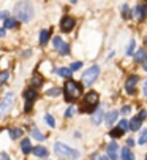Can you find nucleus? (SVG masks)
I'll return each mask as SVG.
<instances>
[{"instance_id": "412c9836", "label": "nucleus", "mask_w": 147, "mask_h": 160, "mask_svg": "<svg viewBox=\"0 0 147 160\" xmlns=\"http://www.w3.org/2000/svg\"><path fill=\"white\" fill-rule=\"evenodd\" d=\"M124 133H125V130L122 128V127H119V125L109 132V135L112 136V138H120V136H124Z\"/></svg>"}, {"instance_id": "5701e85b", "label": "nucleus", "mask_w": 147, "mask_h": 160, "mask_svg": "<svg viewBox=\"0 0 147 160\" xmlns=\"http://www.w3.org/2000/svg\"><path fill=\"white\" fill-rule=\"evenodd\" d=\"M3 26L5 29H14L17 26V19H13V18H5L3 21Z\"/></svg>"}, {"instance_id": "72a5a7b5", "label": "nucleus", "mask_w": 147, "mask_h": 160, "mask_svg": "<svg viewBox=\"0 0 147 160\" xmlns=\"http://www.w3.org/2000/svg\"><path fill=\"white\" fill-rule=\"evenodd\" d=\"M81 67H82V62H73L70 68H71V70H73V72H75V70H79V68H81Z\"/></svg>"}, {"instance_id": "cd10ccee", "label": "nucleus", "mask_w": 147, "mask_h": 160, "mask_svg": "<svg viewBox=\"0 0 147 160\" xmlns=\"http://www.w3.org/2000/svg\"><path fill=\"white\" fill-rule=\"evenodd\" d=\"M44 121H46V124L51 127V128L56 127V121H54V118L51 116V114H46V116H44Z\"/></svg>"}, {"instance_id": "a19ab883", "label": "nucleus", "mask_w": 147, "mask_h": 160, "mask_svg": "<svg viewBox=\"0 0 147 160\" xmlns=\"http://www.w3.org/2000/svg\"><path fill=\"white\" fill-rule=\"evenodd\" d=\"M5 37V29H0V38Z\"/></svg>"}, {"instance_id": "49530a36", "label": "nucleus", "mask_w": 147, "mask_h": 160, "mask_svg": "<svg viewBox=\"0 0 147 160\" xmlns=\"http://www.w3.org/2000/svg\"><path fill=\"white\" fill-rule=\"evenodd\" d=\"M145 158H147V155H145Z\"/></svg>"}, {"instance_id": "7c9ffc66", "label": "nucleus", "mask_w": 147, "mask_h": 160, "mask_svg": "<svg viewBox=\"0 0 147 160\" xmlns=\"http://www.w3.org/2000/svg\"><path fill=\"white\" fill-rule=\"evenodd\" d=\"M60 92H62V90H60L59 87H56V89H49V90H47L46 94H47L49 97H54V95H59Z\"/></svg>"}, {"instance_id": "6ab92c4d", "label": "nucleus", "mask_w": 147, "mask_h": 160, "mask_svg": "<svg viewBox=\"0 0 147 160\" xmlns=\"http://www.w3.org/2000/svg\"><path fill=\"white\" fill-rule=\"evenodd\" d=\"M49 37H51V30H41V33H40V44L41 46H44V44L49 41Z\"/></svg>"}, {"instance_id": "1a4fd4ad", "label": "nucleus", "mask_w": 147, "mask_h": 160, "mask_svg": "<svg viewBox=\"0 0 147 160\" xmlns=\"http://www.w3.org/2000/svg\"><path fill=\"white\" fill-rule=\"evenodd\" d=\"M13 102H14L13 94H8V95L3 98L2 105H0V114H7V112H8V109L13 106Z\"/></svg>"}, {"instance_id": "c03bdc74", "label": "nucleus", "mask_w": 147, "mask_h": 160, "mask_svg": "<svg viewBox=\"0 0 147 160\" xmlns=\"http://www.w3.org/2000/svg\"><path fill=\"white\" fill-rule=\"evenodd\" d=\"M144 43H145V44H147V37H145V40H144Z\"/></svg>"}, {"instance_id": "f704fd0d", "label": "nucleus", "mask_w": 147, "mask_h": 160, "mask_svg": "<svg viewBox=\"0 0 147 160\" xmlns=\"http://www.w3.org/2000/svg\"><path fill=\"white\" fill-rule=\"evenodd\" d=\"M75 111H76L75 108H73V106H70V108H68V109L65 111V118H71L73 114H75Z\"/></svg>"}, {"instance_id": "4c0bfd02", "label": "nucleus", "mask_w": 147, "mask_h": 160, "mask_svg": "<svg viewBox=\"0 0 147 160\" xmlns=\"http://www.w3.org/2000/svg\"><path fill=\"white\" fill-rule=\"evenodd\" d=\"M5 18H8V13L7 11H2V13H0V19H5Z\"/></svg>"}, {"instance_id": "a18cd8bd", "label": "nucleus", "mask_w": 147, "mask_h": 160, "mask_svg": "<svg viewBox=\"0 0 147 160\" xmlns=\"http://www.w3.org/2000/svg\"><path fill=\"white\" fill-rule=\"evenodd\" d=\"M145 62H147V57H145Z\"/></svg>"}, {"instance_id": "6e6552de", "label": "nucleus", "mask_w": 147, "mask_h": 160, "mask_svg": "<svg viewBox=\"0 0 147 160\" xmlns=\"http://www.w3.org/2000/svg\"><path fill=\"white\" fill-rule=\"evenodd\" d=\"M75 24H76V21L73 19L71 16H65V18H62V21H60V29H62V32L68 33V32L73 30Z\"/></svg>"}, {"instance_id": "393cba45", "label": "nucleus", "mask_w": 147, "mask_h": 160, "mask_svg": "<svg viewBox=\"0 0 147 160\" xmlns=\"http://www.w3.org/2000/svg\"><path fill=\"white\" fill-rule=\"evenodd\" d=\"M10 136H11V140H17L22 136V128H10Z\"/></svg>"}, {"instance_id": "423d86ee", "label": "nucleus", "mask_w": 147, "mask_h": 160, "mask_svg": "<svg viewBox=\"0 0 147 160\" xmlns=\"http://www.w3.org/2000/svg\"><path fill=\"white\" fill-rule=\"evenodd\" d=\"M24 98H26V106H24V111L29 112L32 109V103L38 98V94H37V90L32 87V89H27L26 92H24Z\"/></svg>"}, {"instance_id": "79ce46f5", "label": "nucleus", "mask_w": 147, "mask_h": 160, "mask_svg": "<svg viewBox=\"0 0 147 160\" xmlns=\"http://www.w3.org/2000/svg\"><path fill=\"white\" fill-rule=\"evenodd\" d=\"M144 70H145V72H147V62H145V63H144Z\"/></svg>"}, {"instance_id": "2f4dec72", "label": "nucleus", "mask_w": 147, "mask_h": 160, "mask_svg": "<svg viewBox=\"0 0 147 160\" xmlns=\"http://www.w3.org/2000/svg\"><path fill=\"white\" fill-rule=\"evenodd\" d=\"M119 127H122V128H124V130L127 132V130L130 128V122H128V121H125V119H122V121L119 122Z\"/></svg>"}, {"instance_id": "f3484780", "label": "nucleus", "mask_w": 147, "mask_h": 160, "mask_svg": "<svg viewBox=\"0 0 147 160\" xmlns=\"http://www.w3.org/2000/svg\"><path fill=\"white\" fill-rule=\"evenodd\" d=\"M56 73H57L59 76H62V78H71L73 70H71V68H63V67H60V68H57V70H56Z\"/></svg>"}, {"instance_id": "e433bc0d", "label": "nucleus", "mask_w": 147, "mask_h": 160, "mask_svg": "<svg viewBox=\"0 0 147 160\" xmlns=\"http://www.w3.org/2000/svg\"><path fill=\"white\" fill-rule=\"evenodd\" d=\"M138 118H141V119L144 121V119L147 118V111H145V109H141V112L138 114Z\"/></svg>"}, {"instance_id": "9b49d317", "label": "nucleus", "mask_w": 147, "mask_h": 160, "mask_svg": "<svg viewBox=\"0 0 147 160\" xmlns=\"http://www.w3.org/2000/svg\"><path fill=\"white\" fill-rule=\"evenodd\" d=\"M133 14L135 18H138L139 21H144L145 19V14H147V8L144 5H138L135 10H133Z\"/></svg>"}, {"instance_id": "20e7f679", "label": "nucleus", "mask_w": 147, "mask_h": 160, "mask_svg": "<svg viewBox=\"0 0 147 160\" xmlns=\"http://www.w3.org/2000/svg\"><path fill=\"white\" fill-rule=\"evenodd\" d=\"M54 151L57 155H63V157H68V158H78L79 157V152L75 151L73 148L63 144V143H56L54 144Z\"/></svg>"}, {"instance_id": "a211bd4d", "label": "nucleus", "mask_w": 147, "mask_h": 160, "mask_svg": "<svg viewBox=\"0 0 147 160\" xmlns=\"http://www.w3.org/2000/svg\"><path fill=\"white\" fill-rule=\"evenodd\" d=\"M117 118H119V112H117V111H109V112L106 114V124H108V127L112 125V124L117 121Z\"/></svg>"}, {"instance_id": "7ed1b4c3", "label": "nucleus", "mask_w": 147, "mask_h": 160, "mask_svg": "<svg viewBox=\"0 0 147 160\" xmlns=\"http://www.w3.org/2000/svg\"><path fill=\"white\" fill-rule=\"evenodd\" d=\"M96 105H98V94L96 92H87L86 97H84V103L81 106V112H93L96 109Z\"/></svg>"}, {"instance_id": "4be33fe9", "label": "nucleus", "mask_w": 147, "mask_h": 160, "mask_svg": "<svg viewBox=\"0 0 147 160\" xmlns=\"http://www.w3.org/2000/svg\"><path fill=\"white\" fill-rule=\"evenodd\" d=\"M145 57H147V52L144 51V49H139L136 54H133V59H135V62H144L145 60Z\"/></svg>"}, {"instance_id": "a878e982", "label": "nucleus", "mask_w": 147, "mask_h": 160, "mask_svg": "<svg viewBox=\"0 0 147 160\" xmlns=\"http://www.w3.org/2000/svg\"><path fill=\"white\" fill-rule=\"evenodd\" d=\"M32 84H33L35 89H37V87H41V86H43V78H41L40 75H33V78H32Z\"/></svg>"}, {"instance_id": "4468645a", "label": "nucleus", "mask_w": 147, "mask_h": 160, "mask_svg": "<svg viewBox=\"0 0 147 160\" xmlns=\"http://www.w3.org/2000/svg\"><path fill=\"white\" fill-rule=\"evenodd\" d=\"M119 157H120V158H125V160H133V158H135V154L131 152L130 148H122Z\"/></svg>"}, {"instance_id": "f257e3e1", "label": "nucleus", "mask_w": 147, "mask_h": 160, "mask_svg": "<svg viewBox=\"0 0 147 160\" xmlns=\"http://www.w3.org/2000/svg\"><path fill=\"white\" fill-rule=\"evenodd\" d=\"M14 14L17 18V21L21 22H30L35 11H33V5L30 2H26V0H22V2H17L14 5Z\"/></svg>"}, {"instance_id": "ddd939ff", "label": "nucleus", "mask_w": 147, "mask_h": 160, "mask_svg": "<svg viewBox=\"0 0 147 160\" xmlns=\"http://www.w3.org/2000/svg\"><path fill=\"white\" fill-rule=\"evenodd\" d=\"M101 121H103V109L98 108V109H95L93 114H92V124H93V125H98V124H101Z\"/></svg>"}, {"instance_id": "c756f323", "label": "nucleus", "mask_w": 147, "mask_h": 160, "mask_svg": "<svg viewBox=\"0 0 147 160\" xmlns=\"http://www.w3.org/2000/svg\"><path fill=\"white\" fill-rule=\"evenodd\" d=\"M122 18L124 19H128L130 18V8H128V5H122Z\"/></svg>"}, {"instance_id": "9d476101", "label": "nucleus", "mask_w": 147, "mask_h": 160, "mask_svg": "<svg viewBox=\"0 0 147 160\" xmlns=\"http://www.w3.org/2000/svg\"><path fill=\"white\" fill-rule=\"evenodd\" d=\"M136 84H138V76H136V75H131V76L127 79V82H125V90H127V94H133V92H135Z\"/></svg>"}, {"instance_id": "aec40b11", "label": "nucleus", "mask_w": 147, "mask_h": 160, "mask_svg": "<svg viewBox=\"0 0 147 160\" xmlns=\"http://www.w3.org/2000/svg\"><path fill=\"white\" fill-rule=\"evenodd\" d=\"M141 124H142V119L141 118H133L130 121V130H133V132L139 130L141 128Z\"/></svg>"}, {"instance_id": "b1692460", "label": "nucleus", "mask_w": 147, "mask_h": 160, "mask_svg": "<svg viewBox=\"0 0 147 160\" xmlns=\"http://www.w3.org/2000/svg\"><path fill=\"white\" fill-rule=\"evenodd\" d=\"M30 133H32V136L37 140V141H44V135L37 128V127H32V130H30Z\"/></svg>"}, {"instance_id": "bb28decb", "label": "nucleus", "mask_w": 147, "mask_h": 160, "mask_svg": "<svg viewBox=\"0 0 147 160\" xmlns=\"http://www.w3.org/2000/svg\"><path fill=\"white\" fill-rule=\"evenodd\" d=\"M135 48H136V40L133 38V40L130 41V44H128V48H127V54H128V56H133V54H135Z\"/></svg>"}, {"instance_id": "37998d69", "label": "nucleus", "mask_w": 147, "mask_h": 160, "mask_svg": "<svg viewBox=\"0 0 147 160\" xmlns=\"http://www.w3.org/2000/svg\"><path fill=\"white\" fill-rule=\"evenodd\" d=\"M70 2H71V3H76V2H78V0H70Z\"/></svg>"}, {"instance_id": "473e14b6", "label": "nucleus", "mask_w": 147, "mask_h": 160, "mask_svg": "<svg viewBox=\"0 0 147 160\" xmlns=\"http://www.w3.org/2000/svg\"><path fill=\"white\" fill-rule=\"evenodd\" d=\"M8 78H10V73H8V72H2V73H0V84L5 82Z\"/></svg>"}, {"instance_id": "0eeeda50", "label": "nucleus", "mask_w": 147, "mask_h": 160, "mask_svg": "<svg viewBox=\"0 0 147 160\" xmlns=\"http://www.w3.org/2000/svg\"><path fill=\"white\" fill-rule=\"evenodd\" d=\"M52 43H54L56 51H57L60 56H68V54H70V46H68V43H65V41L62 40V37H54Z\"/></svg>"}, {"instance_id": "f8f14e48", "label": "nucleus", "mask_w": 147, "mask_h": 160, "mask_svg": "<svg viewBox=\"0 0 147 160\" xmlns=\"http://www.w3.org/2000/svg\"><path fill=\"white\" fill-rule=\"evenodd\" d=\"M117 151H119V144H117L115 141H112V143L108 146V158H119Z\"/></svg>"}, {"instance_id": "2eb2a0df", "label": "nucleus", "mask_w": 147, "mask_h": 160, "mask_svg": "<svg viewBox=\"0 0 147 160\" xmlns=\"http://www.w3.org/2000/svg\"><path fill=\"white\" fill-rule=\"evenodd\" d=\"M32 152H33V155L41 157V158H44V157H47V155H49L47 149H46V148H43V146H35V148L32 149Z\"/></svg>"}, {"instance_id": "dca6fc26", "label": "nucleus", "mask_w": 147, "mask_h": 160, "mask_svg": "<svg viewBox=\"0 0 147 160\" xmlns=\"http://www.w3.org/2000/svg\"><path fill=\"white\" fill-rule=\"evenodd\" d=\"M32 144H30V140L29 138H24L22 141H21V151L24 152V154H30L32 152Z\"/></svg>"}, {"instance_id": "58836bf2", "label": "nucleus", "mask_w": 147, "mask_h": 160, "mask_svg": "<svg viewBox=\"0 0 147 160\" xmlns=\"http://www.w3.org/2000/svg\"><path fill=\"white\" fill-rule=\"evenodd\" d=\"M142 90H144V97L147 98V81L144 82V89H142Z\"/></svg>"}, {"instance_id": "c9c22d12", "label": "nucleus", "mask_w": 147, "mask_h": 160, "mask_svg": "<svg viewBox=\"0 0 147 160\" xmlns=\"http://www.w3.org/2000/svg\"><path fill=\"white\" fill-rule=\"evenodd\" d=\"M130 112H131V106L125 105L124 108H122V114H130Z\"/></svg>"}, {"instance_id": "ea45409f", "label": "nucleus", "mask_w": 147, "mask_h": 160, "mask_svg": "<svg viewBox=\"0 0 147 160\" xmlns=\"http://www.w3.org/2000/svg\"><path fill=\"white\" fill-rule=\"evenodd\" d=\"M127 144H128V146H135V140L128 138V140H127Z\"/></svg>"}, {"instance_id": "39448f33", "label": "nucleus", "mask_w": 147, "mask_h": 160, "mask_svg": "<svg viewBox=\"0 0 147 160\" xmlns=\"http://www.w3.org/2000/svg\"><path fill=\"white\" fill-rule=\"evenodd\" d=\"M98 75H100V67H98V65H93V67H90L89 70H86V72L82 73L81 79H82L84 86H92V84L96 81Z\"/></svg>"}, {"instance_id": "f03ea898", "label": "nucleus", "mask_w": 147, "mask_h": 160, "mask_svg": "<svg viewBox=\"0 0 147 160\" xmlns=\"http://www.w3.org/2000/svg\"><path fill=\"white\" fill-rule=\"evenodd\" d=\"M82 94V86H79L78 82L75 81H68L63 87V95H65V100L66 102H75L81 97Z\"/></svg>"}, {"instance_id": "c85d7f7f", "label": "nucleus", "mask_w": 147, "mask_h": 160, "mask_svg": "<svg viewBox=\"0 0 147 160\" xmlns=\"http://www.w3.org/2000/svg\"><path fill=\"white\" fill-rule=\"evenodd\" d=\"M138 143H139V144H145V143H147V128H144V130L141 132V135H139V140H138Z\"/></svg>"}]
</instances>
